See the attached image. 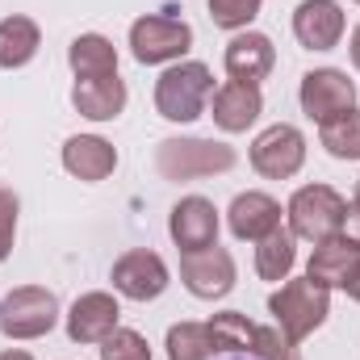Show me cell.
<instances>
[{
	"label": "cell",
	"instance_id": "ffe728a7",
	"mask_svg": "<svg viewBox=\"0 0 360 360\" xmlns=\"http://www.w3.org/2000/svg\"><path fill=\"white\" fill-rule=\"evenodd\" d=\"M38 46H42V30H38L34 17L13 13V17L0 21V68H4V72L25 68V63L38 55Z\"/></svg>",
	"mask_w": 360,
	"mask_h": 360
},
{
	"label": "cell",
	"instance_id": "7402d4cb",
	"mask_svg": "<svg viewBox=\"0 0 360 360\" xmlns=\"http://www.w3.org/2000/svg\"><path fill=\"white\" fill-rule=\"evenodd\" d=\"M297 264V239H293V231H285V226H276L272 235L260 239V248H256V272L264 276V281H289V272Z\"/></svg>",
	"mask_w": 360,
	"mask_h": 360
},
{
	"label": "cell",
	"instance_id": "e0dca14e",
	"mask_svg": "<svg viewBox=\"0 0 360 360\" xmlns=\"http://www.w3.org/2000/svg\"><path fill=\"white\" fill-rule=\"evenodd\" d=\"M226 222H231V235L235 239H248V243H260L264 235H272L281 226V201L269 193H239L226 210Z\"/></svg>",
	"mask_w": 360,
	"mask_h": 360
},
{
	"label": "cell",
	"instance_id": "7c38bea8",
	"mask_svg": "<svg viewBox=\"0 0 360 360\" xmlns=\"http://www.w3.org/2000/svg\"><path fill=\"white\" fill-rule=\"evenodd\" d=\"M260 113H264V92H260V84L226 80L222 89H214V96H210V117L226 134H243L248 126L260 122Z\"/></svg>",
	"mask_w": 360,
	"mask_h": 360
},
{
	"label": "cell",
	"instance_id": "484cf974",
	"mask_svg": "<svg viewBox=\"0 0 360 360\" xmlns=\"http://www.w3.org/2000/svg\"><path fill=\"white\" fill-rule=\"evenodd\" d=\"M101 360H151V348L139 331L130 327H113L105 340H101Z\"/></svg>",
	"mask_w": 360,
	"mask_h": 360
},
{
	"label": "cell",
	"instance_id": "e575fe53",
	"mask_svg": "<svg viewBox=\"0 0 360 360\" xmlns=\"http://www.w3.org/2000/svg\"><path fill=\"white\" fill-rule=\"evenodd\" d=\"M356 4H360V0H356Z\"/></svg>",
	"mask_w": 360,
	"mask_h": 360
},
{
	"label": "cell",
	"instance_id": "9a60e30c",
	"mask_svg": "<svg viewBox=\"0 0 360 360\" xmlns=\"http://www.w3.org/2000/svg\"><path fill=\"white\" fill-rule=\"evenodd\" d=\"M226 76L231 80H243V84H260L269 80L272 63H276V46H272L269 34H256V30H239L231 42H226Z\"/></svg>",
	"mask_w": 360,
	"mask_h": 360
},
{
	"label": "cell",
	"instance_id": "7a4b0ae2",
	"mask_svg": "<svg viewBox=\"0 0 360 360\" xmlns=\"http://www.w3.org/2000/svg\"><path fill=\"white\" fill-rule=\"evenodd\" d=\"M289 231L293 239H306V243H323L331 235H344V218H348V197L335 193L331 184H302L289 205Z\"/></svg>",
	"mask_w": 360,
	"mask_h": 360
},
{
	"label": "cell",
	"instance_id": "d6a6232c",
	"mask_svg": "<svg viewBox=\"0 0 360 360\" xmlns=\"http://www.w3.org/2000/svg\"><path fill=\"white\" fill-rule=\"evenodd\" d=\"M344 289H348V297H352V302H360V269H356V276H352Z\"/></svg>",
	"mask_w": 360,
	"mask_h": 360
},
{
	"label": "cell",
	"instance_id": "30bf717a",
	"mask_svg": "<svg viewBox=\"0 0 360 360\" xmlns=\"http://www.w3.org/2000/svg\"><path fill=\"white\" fill-rule=\"evenodd\" d=\"M113 289L130 302H155L168 289V264L151 252V248H134L126 256L113 260Z\"/></svg>",
	"mask_w": 360,
	"mask_h": 360
},
{
	"label": "cell",
	"instance_id": "5bb4252c",
	"mask_svg": "<svg viewBox=\"0 0 360 360\" xmlns=\"http://www.w3.org/2000/svg\"><path fill=\"white\" fill-rule=\"evenodd\" d=\"M293 38L306 51H331L344 38V8L335 0H302L293 8Z\"/></svg>",
	"mask_w": 360,
	"mask_h": 360
},
{
	"label": "cell",
	"instance_id": "3957f363",
	"mask_svg": "<svg viewBox=\"0 0 360 360\" xmlns=\"http://www.w3.org/2000/svg\"><path fill=\"white\" fill-rule=\"evenodd\" d=\"M214 96V72L205 63H172L155 80V109L168 122H197L210 109Z\"/></svg>",
	"mask_w": 360,
	"mask_h": 360
},
{
	"label": "cell",
	"instance_id": "d6986e66",
	"mask_svg": "<svg viewBox=\"0 0 360 360\" xmlns=\"http://www.w3.org/2000/svg\"><path fill=\"white\" fill-rule=\"evenodd\" d=\"M63 168L76 180H84V184H96V180L113 176L117 151H113V143H105L101 134H76V139L63 143Z\"/></svg>",
	"mask_w": 360,
	"mask_h": 360
},
{
	"label": "cell",
	"instance_id": "f546056e",
	"mask_svg": "<svg viewBox=\"0 0 360 360\" xmlns=\"http://www.w3.org/2000/svg\"><path fill=\"white\" fill-rule=\"evenodd\" d=\"M344 235L360 243V180H356V193H352V201H348V218H344Z\"/></svg>",
	"mask_w": 360,
	"mask_h": 360
},
{
	"label": "cell",
	"instance_id": "6da1fadb",
	"mask_svg": "<svg viewBox=\"0 0 360 360\" xmlns=\"http://www.w3.org/2000/svg\"><path fill=\"white\" fill-rule=\"evenodd\" d=\"M269 314L276 319V327H281L293 344H302L306 335H314V331L327 323V314H331V289L314 285L310 276L285 281V285L269 297Z\"/></svg>",
	"mask_w": 360,
	"mask_h": 360
},
{
	"label": "cell",
	"instance_id": "44dd1931",
	"mask_svg": "<svg viewBox=\"0 0 360 360\" xmlns=\"http://www.w3.org/2000/svg\"><path fill=\"white\" fill-rule=\"evenodd\" d=\"M68 63H72L76 80L113 76V72H117V46H113L105 34H80V38L68 46Z\"/></svg>",
	"mask_w": 360,
	"mask_h": 360
},
{
	"label": "cell",
	"instance_id": "9c48e42d",
	"mask_svg": "<svg viewBox=\"0 0 360 360\" xmlns=\"http://www.w3.org/2000/svg\"><path fill=\"white\" fill-rule=\"evenodd\" d=\"M180 281L193 297L201 302H214V297H226L235 289V256L226 248H201V252H184L180 256Z\"/></svg>",
	"mask_w": 360,
	"mask_h": 360
},
{
	"label": "cell",
	"instance_id": "8fae6325",
	"mask_svg": "<svg viewBox=\"0 0 360 360\" xmlns=\"http://www.w3.org/2000/svg\"><path fill=\"white\" fill-rule=\"evenodd\" d=\"M168 235L180 252H201L218 243V210L205 197H180L168 214Z\"/></svg>",
	"mask_w": 360,
	"mask_h": 360
},
{
	"label": "cell",
	"instance_id": "ac0fdd59",
	"mask_svg": "<svg viewBox=\"0 0 360 360\" xmlns=\"http://www.w3.org/2000/svg\"><path fill=\"white\" fill-rule=\"evenodd\" d=\"M72 105L80 117L89 122H113L122 109H126V80L113 72V76H89V80H76L72 84Z\"/></svg>",
	"mask_w": 360,
	"mask_h": 360
},
{
	"label": "cell",
	"instance_id": "cb8c5ba5",
	"mask_svg": "<svg viewBox=\"0 0 360 360\" xmlns=\"http://www.w3.org/2000/svg\"><path fill=\"white\" fill-rule=\"evenodd\" d=\"M319 143H323L327 155H335V160H348V164L360 160V109H348V113L323 122Z\"/></svg>",
	"mask_w": 360,
	"mask_h": 360
},
{
	"label": "cell",
	"instance_id": "277c9868",
	"mask_svg": "<svg viewBox=\"0 0 360 360\" xmlns=\"http://www.w3.org/2000/svg\"><path fill=\"white\" fill-rule=\"evenodd\" d=\"M235 168V147L218 139H164L155 151V172L164 180H197Z\"/></svg>",
	"mask_w": 360,
	"mask_h": 360
},
{
	"label": "cell",
	"instance_id": "52a82bcc",
	"mask_svg": "<svg viewBox=\"0 0 360 360\" xmlns=\"http://www.w3.org/2000/svg\"><path fill=\"white\" fill-rule=\"evenodd\" d=\"M302 164H306V139H302L297 126L276 122V126H269V130L256 134V143H252V168L264 180L297 176Z\"/></svg>",
	"mask_w": 360,
	"mask_h": 360
},
{
	"label": "cell",
	"instance_id": "5b68a950",
	"mask_svg": "<svg viewBox=\"0 0 360 360\" xmlns=\"http://www.w3.org/2000/svg\"><path fill=\"white\" fill-rule=\"evenodd\" d=\"M55 323H59V297L42 285H17L0 297V331L8 340L51 335Z\"/></svg>",
	"mask_w": 360,
	"mask_h": 360
},
{
	"label": "cell",
	"instance_id": "83f0119b",
	"mask_svg": "<svg viewBox=\"0 0 360 360\" xmlns=\"http://www.w3.org/2000/svg\"><path fill=\"white\" fill-rule=\"evenodd\" d=\"M252 360H302V352H297V344L281 327H256Z\"/></svg>",
	"mask_w": 360,
	"mask_h": 360
},
{
	"label": "cell",
	"instance_id": "1f68e13d",
	"mask_svg": "<svg viewBox=\"0 0 360 360\" xmlns=\"http://www.w3.org/2000/svg\"><path fill=\"white\" fill-rule=\"evenodd\" d=\"M0 360H34L25 348H8V352H0Z\"/></svg>",
	"mask_w": 360,
	"mask_h": 360
},
{
	"label": "cell",
	"instance_id": "4316f807",
	"mask_svg": "<svg viewBox=\"0 0 360 360\" xmlns=\"http://www.w3.org/2000/svg\"><path fill=\"white\" fill-rule=\"evenodd\" d=\"M260 4L264 0H210V21L218 25V30H248L252 21H256V13H260Z\"/></svg>",
	"mask_w": 360,
	"mask_h": 360
},
{
	"label": "cell",
	"instance_id": "2e32d148",
	"mask_svg": "<svg viewBox=\"0 0 360 360\" xmlns=\"http://www.w3.org/2000/svg\"><path fill=\"white\" fill-rule=\"evenodd\" d=\"M356 269H360V243H352L348 235H331V239L314 243L306 276L323 289H344L356 276Z\"/></svg>",
	"mask_w": 360,
	"mask_h": 360
},
{
	"label": "cell",
	"instance_id": "836d02e7",
	"mask_svg": "<svg viewBox=\"0 0 360 360\" xmlns=\"http://www.w3.org/2000/svg\"><path fill=\"white\" fill-rule=\"evenodd\" d=\"M231 360H243V356H231Z\"/></svg>",
	"mask_w": 360,
	"mask_h": 360
},
{
	"label": "cell",
	"instance_id": "ba28073f",
	"mask_svg": "<svg viewBox=\"0 0 360 360\" xmlns=\"http://www.w3.org/2000/svg\"><path fill=\"white\" fill-rule=\"evenodd\" d=\"M297 101H302V113L323 126V122H331V117L356 109V84H352L348 72H340V68H314V72L302 76Z\"/></svg>",
	"mask_w": 360,
	"mask_h": 360
},
{
	"label": "cell",
	"instance_id": "603a6c76",
	"mask_svg": "<svg viewBox=\"0 0 360 360\" xmlns=\"http://www.w3.org/2000/svg\"><path fill=\"white\" fill-rule=\"evenodd\" d=\"M218 344L210 335V323H176L168 327V360H214Z\"/></svg>",
	"mask_w": 360,
	"mask_h": 360
},
{
	"label": "cell",
	"instance_id": "4dcf8cb0",
	"mask_svg": "<svg viewBox=\"0 0 360 360\" xmlns=\"http://www.w3.org/2000/svg\"><path fill=\"white\" fill-rule=\"evenodd\" d=\"M348 51H352V68L360 72V25L352 30V42H348Z\"/></svg>",
	"mask_w": 360,
	"mask_h": 360
},
{
	"label": "cell",
	"instance_id": "d4e9b609",
	"mask_svg": "<svg viewBox=\"0 0 360 360\" xmlns=\"http://www.w3.org/2000/svg\"><path fill=\"white\" fill-rule=\"evenodd\" d=\"M210 335L218 344V352H248L252 356V340H256V323L239 310H222L210 319Z\"/></svg>",
	"mask_w": 360,
	"mask_h": 360
},
{
	"label": "cell",
	"instance_id": "8992f818",
	"mask_svg": "<svg viewBox=\"0 0 360 360\" xmlns=\"http://www.w3.org/2000/svg\"><path fill=\"white\" fill-rule=\"evenodd\" d=\"M188 46H193V25L176 13H147L130 25V55L147 68L172 63L188 55Z\"/></svg>",
	"mask_w": 360,
	"mask_h": 360
},
{
	"label": "cell",
	"instance_id": "f1b7e54d",
	"mask_svg": "<svg viewBox=\"0 0 360 360\" xmlns=\"http://www.w3.org/2000/svg\"><path fill=\"white\" fill-rule=\"evenodd\" d=\"M17 210H21L17 193L0 184V264L8 260V252H13V239H17Z\"/></svg>",
	"mask_w": 360,
	"mask_h": 360
},
{
	"label": "cell",
	"instance_id": "4fadbf2b",
	"mask_svg": "<svg viewBox=\"0 0 360 360\" xmlns=\"http://www.w3.org/2000/svg\"><path fill=\"white\" fill-rule=\"evenodd\" d=\"M122 319V306L113 293L105 289H92V293H80L68 310V340L72 344H101Z\"/></svg>",
	"mask_w": 360,
	"mask_h": 360
}]
</instances>
